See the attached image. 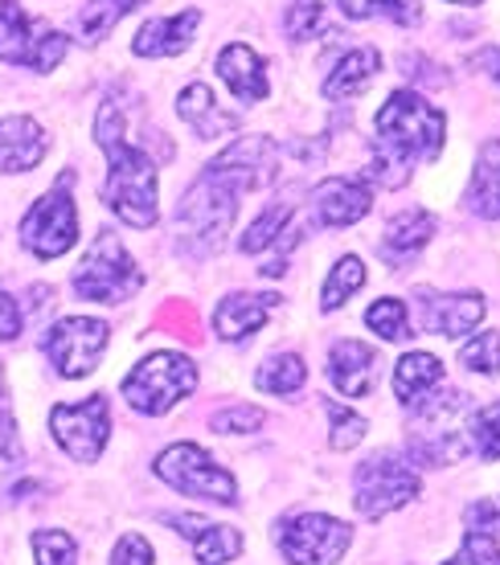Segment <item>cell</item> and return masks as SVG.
<instances>
[{
    "label": "cell",
    "mask_w": 500,
    "mask_h": 565,
    "mask_svg": "<svg viewBox=\"0 0 500 565\" xmlns=\"http://www.w3.org/2000/svg\"><path fill=\"white\" fill-rule=\"evenodd\" d=\"M468 66H476V71H488L500 83V45H488V50H480Z\"/></svg>",
    "instance_id": "40"
},
{
    "label": "cell",
    "mask_w": 500,
    "mask_h": 565,
    "mask_svg": "<svg viewBox=\"0 0 500 565\" xmlns=\"http://www.w3.org/2000/svg\"><path fill=\"white\" fill-rule=\"evenodd\" d=\"M198 390V365L181 353H152L124 377V397L136 414H169Z\"/></svg>",
    "instance_id": "3"
},
{
    "label": "cell",
    "mask_w": 500,
    "mask_h": 565,
    "mask_svg": "<svg viewBox=\"0 0 500 565\" xmlns=\"http://www.w3.org/2000/svg\"><path fill=\"white\" fill-rule=\"evenodd\" d=\"M418 324H423V332H439V337L447 340H459L468 337L480 320H485V299L468 296V291H456V296H435V291H418Z\"/></svg>",
    "instance_id": "12"
},
{
    "label": "cell",
    "mask_w": 500,
    "mask_h": 565,
    "mask_svg": "<svg viewBox=\"0 0 500 565\" xmlns=\"http://www.w3.org/2000/svg\"><path fill=\"white\" fill-rule=\"evenodd\" d=\"M279 303L275 296H251V291H238V296H226L214 311V332L222 340H246L251 332L272 320V308Z\"/></svg>",
    "instance_id": "19"
},
{
    "label": "cell",
    "mask_w": 500,
    "mask_h": 565,
    "mask_svg": "<svg viewBox=\"0 0 500 565\" xmlns=\"http://www.w3.org/2000/svg\"><path fill=\"white\" fill-rule=\"evenodd\" d=\"M107 430H111V411H107L103 394L86 397V402H62L50 411V435L78 463L99 459L103 447H107Z\"/></svg>",
    "instance_id": "11"
},
{
    "label": "cell",
    "mask_w": 500,
    "mask_h": 565,
    "mask_svg": "<svg viewBox=\"0 0 500 565\" xmlns=\"http://www.w3.org/2000/svg\"><path fill=\"white\" fill-rule=\"evenodd\" d=\"M373 365L377 353L361 340H337L329 349V382L341 390L344 397H361L373 390Z\"/></svg>",
    "instance_id": "17"
},
{
    "label": "cell",
    "mask_w": 500,
    "mask_h": 565,
    "mask_svg": "<svg viewBox=\"0 0 500 565\" xmlns=\"http://www.w3.org/2000/svg\"><path fill=\"white\" fill-rule=\"evenodd\" d=\"M71 172L45 193L33 210L21 217V246L33 258H57L66 255L78 238V210L71 198Z\"/></svg>",
    "instance_id": "8"
},
{
    "label": "cell",
    "mask_w": 500,
    "mask_h": 565,
    "mask_svg": "<svg viewBox=\"0 0 500 565\" xmlns=\"http://www.w3.org/2000/svg\"><path fill=\"white\" fill-rule=\"evenodd\" d=\"M459 365L472 373H500V332H480L459 349Z\"/></svg>",
    "instance_id": "31"
},
{
    "label": "cell",
    "mask_w": 500,
    "mask_h": 565,
    "mask_svg": "<svg viewBox=\"0 0 500 565\" xmlns=\"http://www.w3.org/2000/svg\"><path fill=\"white\" fill-rule=\"evenodd\" d=\"M21 324H25L21 303H17V299L0 287V340H17V337H21Z\"/></svg>",
    "instance_id": "39"
},
{
    "label": "cell",
    "mask_w": 500,
    "mask_h": 565,
    "mask_svg": "<svg viewBox=\"0 0 500 565\" xmlns=\"http://www.w3.org/2000/svg\"><path fill=\"white\" fill-rule=\"evenodd\" d=\"M33 557H38V565H74L78 562V550H74L71 533L42 529V533H33Z\"/></svg>",
    "instance_id": "32"
},
{
    "label": "cell",
    "mask_w": 500,
    "mask_h": 565,
    "mask_svg": "<svg viewBox=\"0 0 500 565\" xmlns=\"http://www.w3.org/2000/svg\"><path fill=\"white\" fill-rule=\"evenodd\" d=\"M468 210L480 213V217H500V140L485 143V152L476 160Z\"/></svg>",
    "instance_id": "23"
},
{
    "label": "cell",
    "mask_w": 500,
    "mask_h": 565,
    "mask_svg": "<svg viewBox=\"0 0 500 565\" xmlns=\"http://www.w3.org/2000/svg\"><path fill=\"white\" fill-rule=\"evenodd\" d=\"M444 385V361L430 353H406L394 365V394L406 411L415 414L418 406H427L435 390Z\"/></svg>",
    "instance_id": "18"
},
{
    "label": "cell",
    "mask_w": 500,
    "mask_h": 565,
    "mask_svg": "<svg viewBox=\"0 0 500 565\" xmlns=\"http://www.w3.org/2000/svg\"><path fill=\"white\" fill-rule=\"evenodd\" d=\"M111 565H152V545L140 533H128V537H119V545H115Z\"/></svg>",
    "instance_id": "38"
},
{
    "label": "cell",
    "mask_w": 500,
    "mask_h": 565,
    "mask_svg": "<svg viewBox=\"0 0 500 565\" xmlns=\"http://www.w3.org/2000/svg\"><path fill=\"white\" fill-rule=\"evenodd\" d=\"M447 565H500V541L497 533H468V541L459 545V553Z\"/></svg>",
    "instance_id": "35"
},
{
    "label": "cell",
    "mask_w": 500,
    "mask_h": 565,
    "mask_svg": "<svg viewBox=\"0 0 500 565\" xmlns=\"http://www.w3.org/2000/svg\"><path fill=\"white\" fill-rule=\"evenodd\" d=\"M140 267L131 263V255L124 250V242L103 230L99 238L91 242L86 258L74 270V291L91 303H124L140 291Z\"/></svg>",
    "instance_id": "4"
},
{
    "label": "cell",
    "mask_w": 500,
    "mask_h": 565,
    "mask_svg": "<svg viewBox=\"0 0 500 565\" xmlns=\"http://www.w3.org/2000/svg\"><path fill=\"white\" fill-rule=\"evenodd\" d=\"M435 238V217L427 210H402L394 222L386 226V238H382V258H386L390 267H402V263H411V258Z\"/></svg>",
    "instance_id": "20"
},
{
    "label": "cell",
    "mask_w": 500,
    "mask_h": 565,
    "mask_svg": "<svg viewBox=\"0 0 500 565\" xmlns=\"http://www.w3.org/2000/svg\"><path fill=\"white\" fill-rule=\"evenodd\" d=\"M157 476L172 483L177 492L193 500H214V504H238V480L226 467H217L198 443H172L169 451L157 459Z\"/></svg>",
    "instance_id": "7"
},
{
    "label": "cell",
    "mask_w": 500,
    "mask_h": 565,
    "mask_svg": "<svg viewBox=\"0 0 500 565\" xmlns=\"http://www.w3.org/2000/svg\"><path fill=\"white\" fill-rule=\"evenodd\" d=\"M291 217H296V205H291V201H275L272 210L258 213V222L246 230L238 246H243L246 255H258V250H267L272 242H279L287 234V222H291Z\"/></svg>",
    "instance_id": "26"
},
{
    "label": "cell",
    "mask_w": 500,
    "mask_h": 565,
    "mask_svg": "<svg viewBox=\"0 0 500 565\" xmlns=\"http://www.w3.org/2000/svg\"><path fill=\"white\" fill-rule=\"evenodd\" d=\"M447 119L415 90H394L386 107L373 115V164L370 177L386 189H398L415 160H430L444 148Z\"/></svg>",
    "instance_id": "1"
},
{
    "label": "cell",
    "mask_w": 500,
    "mask_h": 565,
    "mask_svg": "<svg viewBox=\"0 0 500 565\" xmlns=\"http://www.w3.org/2000/svg\"><path fill=\"white\" fill-rule=\"evenodd\" d=\"M349 541H353V529L320 512H296L275 524V545L287 557V565H337Z\"/></svg>",
    "instance_id": "6"
},
{
    "label": "cell",
    "mask_w": 500,
    "mask_h": 565,
    "mask_svg": "<svg viewBox=\"0 0 500 565\" xmlns=\"http://www.w3.org/2000/svg\"><path fill=\"white\" fill-rule=\"evenodd\" d=\"M456 4H480V0H456Z\"/></svg>",
    "instance_id": "42"
},
{
    "label": "cell",
    "mask_w": 500,
    "mask_h": 565,
    "mask_svg": "<svg viewBox=\"0 0 500 565\" xmlns=\"http://www.w3.org/2000/svg\"><path fill=\"white\" fill-rule=\"evenodd\" d=\"M353 488H358V512L370 516V521H382L386 512L402 509L406 500L418 495V471L411 463H402V455L382 451L365 459L353 476Z\"/></svg>",
    "instance_id": "9"
},
{
    "label": "cell",
    "mask_w": 500,
    "mask_h": 565,
    "mask_svg": "<svg viewBox=\"0 0 500 565\" xmlns=\"http://www.w3.org/2000/svg\"><path fill=\"white\" fill-rule=\"evenodd\" d=\"M370 181H361V177H329L312 193V210L325 226H353L370 213Z\"/></svg>",
    "instance_id": "13"
},
{
    "label": "cell",
    "mask_w": 500,
    "mask_h": 565,
    "mask_svg": "<svg viewBox=\"0 0 500 565\" xmlns=\"http://www.w3.org/2000/svg\"><path fill=\"white\" fill-rule=\"evenodd\" d=\"M115 9H119V13H131V9H140L143 0H111Z\"/></svg>",
    "instance_id": "41"
},
{
    "label": "cell",
    "mask_w": 500,
    "mask_h": 565,
    "mask_svg": "<svg viewBox=\"0 0 500 565\" xmlns=\"http://www.w3.org/2000/svg\"><path fill=\"white\" fill-rule=\"evenodd\" d=\"M17 451V423L13 406H9V385H4V365H0V459Z\"/></svg>",
    "instance_id": "37"
},
{
    "label": "cell",
    "mask_w": 500,
    "mask_h": 565,
    "mask_svg": "<svg viewBox=\"0 0 500 565\" xmlns=\"http://www.w3.org/2000/svg\"><path fill=\"white\" fill-rule=\"evenodd\" d=\"M267 423V414L258 411V406H234V411H222V414H214V430L217 435H255L258 426Z\"/></svg>",
    "instance_id": "36"
},
{
    "label": "cell",
    "mask_w": 500,
    "mask_h": 565,
    "mask_svg": "<svg viewBox=\"0 0 500 565\" xmlns=\"http://www.w3.org/2000/svg\"><path fill=\"white\" fill-rule=\"evenodd\" d=\"M361 282H365V267H361V258H341L337 267H332V275L325 279V299H320V308L325 311H337L344 303V299L358 291Z\"/></svg>",
    "instance_id": "28"
},
{
    "label": "cell",
    "mask_w": 500,
    "mask_h": 565,
    "mask_svg": "<svg viewBox=\"0 0 500 565\" xmlns=\"http://www.w3.org/2000/svg\"><path fill=\"white\" fill-rule=\"evenodd\" d=\"M95 140H99V148L107 152V164H111L107 181H103V201L128 226H157V169H152V160L136 143L124 140V111H119L115 99H107L99 107Z\"/></svg>",
    "instance_id": "2"
},
{
    "label": "cell",
    "mask_w": 500,
    "mask_h": 565,
    "mask_svg": "<svg viewBox=\"0 0 500 565\" xmlns=\"http://www.w3.org/2000/svg\"><path fill=\"white\" fill-rule=\"evenodd\" d=\"M308 382V365L296 353H275L263 361V369L255 373V385L267 394H296Z\"/></svg>",
    "instance_id": "24"
},
{
    "label": "cell",
    "mask_w": 500,
    "mask_h": 565,
    "mask_svg": "<svg viewBox=\"0 0 500 565\" xmlns=\"http://www.w3.org/2000/svg\"><path fill=\"white\" fill-rule=\"evenodd\" d=\"M45 156V131L29 115H9L0 119V172H29L38 169Z\"/></svg>",
    "instance_id": "15"
},
{
    "label": "cell",
    "mask_w": 500,
    "mask_h": 565,
    "mask_svg": "<svg viewBox=\"0 0 500 565\" xmlns=\"http://www.w3.org/2000/svg\"><path fill=\"white\" fill-rule=\"evenodd\" d=\"M472 443L485 459H500V402H488L472 414Z\"/></svg>",
    "instance_id": "34"
},
{
    "label": "cell",
    "mask_w": 500,
    "mask_h": 565,
    "mask_svg": "<svg viewBox=\"0 0 500 565\" xmlns=\"http://www.w3.org/2000/svg\"><path fill=\"white\" fill-rule=\"evenodd\" d=\"M217 74H222V83L234 90V99L238 103H258L272 95V78H267V66H263V57L251 50V45H226L222 54H217Z\"/></svg>",
    "instance_id": "14"
},
{
    "label": "cell",
    "mask_w": 500,
    "mask_h": 565,
    "mask_svg": "<svg viewBox=\"0 0 500 565\" xmlns=\"http://www.w3.org/2000/svg\"><path fill=\"white\" fill-rule=\"evenodd\" d=\"M377 66H382V57H377V50H370V45L344 50V54L337 57V66L329 71V78H325V95H329V99L361 95V90L373 83Z\"/></svg>",
    "instance_id": "22"
},
{
    "label": "cell",
    "mask_w": 500,
    "mask_h": 565,
    "mask_svg": "<svg viewBox=\"0 0 500 565\" xmlns=\"http://www.w3.org/2000/svg\"><path fill=\"white\" fill-rule=\"evenodd\" d=\"M344 17H390L398 25H418V0H337Z\"/></svg>",
    "instance_id": "27"
},
{
    "label": "cell",
    "mask_w": 500,
    "mask_h": 565,
    "mask_svg": "<svg viewBox=\"0 0 500 565\" xmlns=\"http://www.w3.org/2000/svg\"><path fill=\"white\" fill-rule=\"evenodd\" d=\"M0 57L33 74H50L66 57V38L33 21L21 0H0Z\"/></svg>",
    "instance_id": "5"
},
{
    "label": "cell",
    "mask_w": 500,
    "mask_h": 565,
    "mask_svg": "<svg viewBox=\"0 0 500 565\" xmlns=\"http://www.w3.org/2000/svg\"><path fill=\"white\" fill-rule=\"evenodd\" d=\"M365 324L373 337L382 340H411V320H406V303L402 299H377L365 311Z\"/></svg>",
    "instance_id": "29"
},
{
    "label": "cell",
    "mask_w": 500,
    "mask_h": 565,
    "mask_svg": "<svg viewBox=\"0 0 500 565\" xmlns=\"http://www.w3.org/2000/svg\"><path fill=\"white\" fill-rule=\"evenodd\" d=\"M111 328L91 316H66L45 332V356L62 377H91L107 353Z\"/></svg>",
    "instance_id": "10"
},
{
    "label": "cell",
    "mask_w": 500,
    "mask_h": 565,
    "mask_svg": "<svg viewBox=\"0 0 500 565\" xmlns=\"http://www.w3.org/2000/svg\"><path fill=\"white\" fill-rule=\"evenodd\" d=\"M329 423H332V447H337V451L358 447L361 438H365V430H370V423H365L358 411L341 406V402H329Z\"/></svg>",
    "instance_id": "33"
},
{
    "label": "cell",
    "mask_w": 500,
    "mask_h": 565,
    "mask_svg": "<svg viewBox=\"0 0 500 565\" xmlns=\"http://www.w3.org/2000/svg\"><path fill=\"white\" fill-rule=\"evenodd\" d=\"M177 115L185 119L189 128L198 131L201 140H217L222 131L238 128V115L230 111H217V99L214 90L205 83H189L181 95H177Z\"/></svg>",
    "instance_id": "21"
},
{
    "label": "cell",
    "mask_w": 500,
    "mask_h": 565,
    "mask_svg": "<svg viewBox=\"0 0 500 565\" xmlns=\"http://www.w3.org/2000/svg\"><path fill=\"white\" fill-rule=\"evenodd\" d=\"M329 29V13H325V4L320 0H300V4H291V13H287V38L291 42H312Z\"/></svg>",
    "instance_id": "30"
},
{
    "label": "cell",
    "mask_w": 500,
    "mask_h": 565,
    "mask_svg": "<svg viewBox=\"0 0 500 565\" xmlns=\"http://www.w3.org/2000/svg\"><path fill=\"white\" fill-rule=\"evenodd\" d=\"M193 553H198L201 565H226L243 553V533L230 529V524H210L193 537Z\"/></svg>",
    "instance_id": "25"
},
{
    "label": "cell",
    "mask_w": 500,
    "mask_h": 565,
    "mask_svg": "<svg viewBox=\"0 0 500 565\" xmlns=\"http://www.w3.org/2000/svg\"><path fill=\"white\" fill-rule=\"evenodd\" d=\"M198 25H201V9H185V13H177V17H152V21H143V25L136 29L131 50L140 57L181 54V50L193 42Z\"/></svg>",
    "instance_id": "16"
}]
</instances>
